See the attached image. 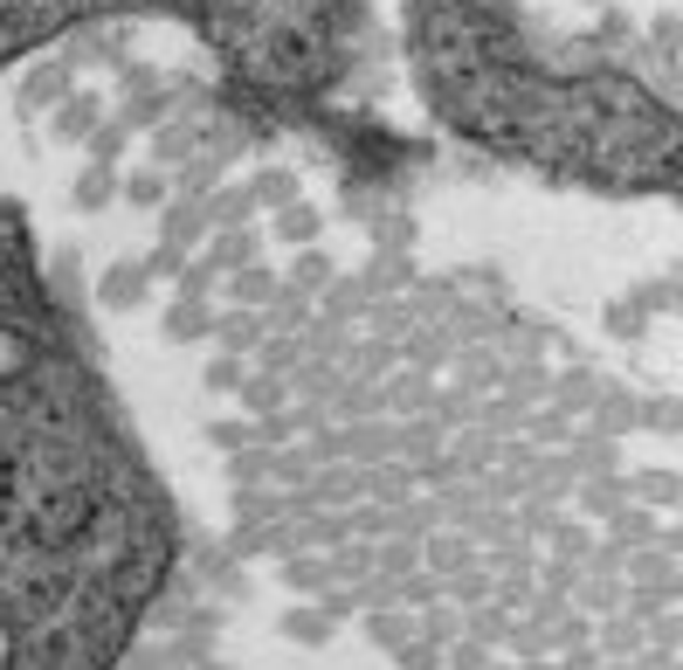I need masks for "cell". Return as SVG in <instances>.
Segmentation results:
<instances>
[{"label": "cell", "instance_id": "obj_1", "mask_svg": "<svg viewBox=\"0 0 683 670\" xmlns=\"http://www.w3.org/2000/svg\"><path fill=\"white\" fill-rule=\"evenodd\" d=\"M656 194L683 201V132H676V145H670V153H662V166H656Z\"/></svg>", "mask_w": 683, "mask_h": 670}]
</instances>
